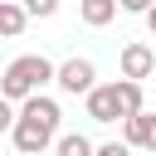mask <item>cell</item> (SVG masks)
<instances>
[{"label":"cell","mask_w":156,"mask_h":156,"mask_svg":"<svg viewBox=\"0 0 156 156\" xmlns=\"http://www.w3.org/2000/svg\"><path fill=\"white\" fill-rule=\"evenodd\" d=\"M10 122H15V102L0 98V132H10Z\"/></svg>","instance_id":"5bb4252c"},{"label":"cell","mask_w":156,"mask_h":156,"mask_svg":"<svg viewBox=\"0 0 156 156\" xmlns=\"http://www.w3.org/2000/svg\"><path fill=\"white\" fill-rule=\"evenodd\" d=\"M20 10H24L29 20H49V15L58 10V0H20Z\"/></svg>","instance_id":"8fae6325"},{"label":"cell","mask_w":156,"mask_h":156,"mask_svg":"<svg viewBox=\"0 0 156 156\" xmlns=\"http://www.w3.org/2000/svg\"><path fill=\"white\" fill-rule=\"evenodd\" d=\"M49 146H54V156H93V141H88L83 132H63V136H54Z\"/></svg>","instance_id":"30bf717a"},{"label":"cell","mask_w":156,"mask_h":156,"mask_svg":"<svg viewBox=\"0 0 156 156\" xmlns=\"http://www.w3.org/2000/svg\"><path fill=\"white\" fill-rule=\"evenodd\" d=\"M117 10H127V15H146L151 0H117Z\"/></svg>","instance_id":"4fadbf2b"},{"label":"cell","mask_w":156,"mask_h":156,"mask_svg":"<svg viewBox=\"0 0 156 156\" xmlns=\"http://www.w3.org/2000/svg\"><path fill=\"white\" fill-rule=\"evenodd\" d=\"M29 24V15L20 10V0H0V39H20Z\"/></svg>","instance_id":"ba28073f"},{"label":"cell","mask_w":156,"mask_h":156,"mask_svg":"<svg viewBox=\"0 0 156 156\" xmlns=\"http://www.w3.org/2000/svg\"><path fill=\"white\" fill-rule=\"evenodd\" d=\"M54 83H58L68 98H83V93L98 83V68H93V58H78V54H73V58H63V63L54 68Z\"/></svg>","instance_id":"3957f363"},{"label":"cell","mask_w":156,"mask_h":156,"mask_svg":"<svg viewBox=\"0 0 156 156\" xmlns=\"http://www.w3.org/2000/svg\"><path fill=\"white\" fill-rule=\"evenodd\" d=\"M93 156H132V146L127 141H102V146H93Z\"/></svg>","instance_id":"7c38bea8"},{"label":"cell","mask_w":156,"mask_h":156,"mask_svg":"<svg viewBox=\"0 0 156 156\" xmlns=\"http://www.w3.org/2000/svg\"><path fill=\"white\" fill-rule=\"evenodd\" d=\"M122 141H127L132 151H156V117H151L146 107L127 112V117H122Z\"/></svg>","instance_id":"5b68a950"},{"label":"cell","mask_w":156,"mask_h":156,"mask_svg":"<svg viewBox=\"0 0 156 156\" xmlns=\"http://www.w3.org/2000/svg\"><path fill=\"white\" fill-rule=\"evenodd\" d=\"M83 107H88V117L93 122H122V102H117V83H93L88 93H83Z\"/></svg>","instance_id":"277c9868"},{"label":"cell","mask_w":156,"mask_h":156,"mask_svg":"<svg viewBox=\"0 0 156 156\" xmlns=\"http://www.w3.org/2000/svg\"><path fill=\"white\" fill-rule=\"evenodd\" d=\"M117 102H122V117L146 107V93H141V78H117Z\"/></svg>","instance_id":"9c48e42d"},{"label":"cell","mask_w":156,"mask_h":156,"mask_svg":"<svg viewBox=\"0 0 156 156\" xmlns=\"http://www.w3.org/2000/svg\"><path fill=\"white\" fill-rule=\"evenodd\" d=\"M58 122H63V107H58L54 98H44V93L20 98V112H15V122H10L15 151H20V156H44L49 141L58 136Z\"/></svg>","instance_id":"6da1fadb"},{"label":"cell","mask_w":156,"mask_h":156,"mask_svg":"<svg viewBox=\"0 0 156 156\" xmlns=\"http://www.w3.org/2000/svg\"><path fill=\"white\" fill-rule=\"evenodd\" d=\"M44 83H54V63H49L44 54H20V58H15V63L0 73V98L20 102V98L39 93Z\"/></svg>","instance_id":"7a4b0ae2"},{"label":"cell","mask_w":156,"mask_h":156,"mask_svg":"<svg viewBox=\"0 0 156 156\" xmlns=\"http://www.w3.org/2000/svg\"><path fill=\"white\" fill-rule=\"evenodd\" d=\"M122 78H151V68H156V54L146 49V44H122Z\"/></svg>","instance_id":"8992f818"},{"label":"cell","mask_w":156,"mask_h":156,"mask_svg":"<svg viewBox=\"0 0 156 156\" xmlns=\"http://www.w3.org/2000/svg\"><path fill=\"white\" fill-rule=\"evenodd\" d=\"M78 20L88 29H102V24L117 20V0H78Z\"/></svg>","instance_id":"52a82bcc"}]
</instances>
